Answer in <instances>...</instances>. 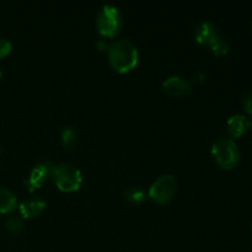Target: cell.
<instances>
[{"mask_svg":"<svg viewBox=\"0 0 252 252\" xmlns=\"http://www.w3.org/2000/svg\"><path fill=\"white\" fill-rule=\"evenodd\" d=\"M0 150H1V145H0Z\"/></svg>","mask_w":252,"mask_h":252,"instance_id":"ffe728a7","label":"cell"},{"mask_svg":"<svg viewBox=\"0 0 252 252\" xmlns=\"http://www.w3.org/2000/svg\"><path fill=\"white\" fill-rule=\"evenodd\" d=\"M208 47H211V49L213 51V53L216 54V56H224V54L228 53L229 49H230L228 41H226L220 33H218L213 39H212V42L209 43Z\"/></svg>","mask_w":252,"mask_h":252,"instance_id":"4fadbf2b","label":"cell"},{"mask_svg":"<svg viewBox=\"0 0 252 252\" xmlns=\"http://www.w3.org/2000/svg\"><path fill=\"white\" fill-rule=\"evenodd\" d=\"M76 142H78V132H76L75 128L71 127V126L64 128L63 132H62V143H63L64 147L70 149L76 144Z\"/></svg>","mask_w":252,"mask_h":252,"instance_id":"5bb4252c","label":"cell"},{"mask_svg":"<svg viewBox=\"0 0 252 252\" xmlns=\"http://www.w3.org/2000/svg\"><path fill=\"white\" fill-rule=\"evenodd\" d=\"M5 226L11 234H20L24 229V221L19 216H9L5 220Z\"/></svg>","mask_w":252,"mask_h":252,"instance_id":"9a60e30c","label":"cell"},{"mask_svg":"<svg viewBox=\"0 0 252 252\" xmlns=\"http://www.w3.org/2000/svg\"><path fill=\"white\" fill-rule=\"evenodd\" d=\"M47 203L41 199H27V201L22 202L20 204V213L25 217V218H34V217L39 216L46 208Z\"/></svg>","mask_w":252,"mask_h":252,"instance_id":"30bf717a","label":"cell"},{"mask_svg":"<svg viewBox=\"0 0 252 252\" xmlns=\"http://www.w3.org/2000/svg\"><path fill=\"white\" fill-rule=\"evenodd\" d=\"M1 75H2V74H1V70H0V79H1Z\"/></svg>","mask_w":252,"mask_h":252,"instance_id":"d6986e66","label":"cell"},{"mask_svg":"<svg viewBox=\"0 0 252 252\" xmlns=\"http://www.w3.org/2000/svg\"><path fill=\"white\" fill-rule=\"evenodd\" d=\"M51 177L57 187L64 192L78 191L83 182V175L80 170L68 162L54 165Z\"/></svg>","mask_w":252,"mask_h":252,"instance_id":"7a4b0ae2","label":"cell"},{"mask_svg":"<svg viewBox=\"0 0 252 252\" xmlns=\"http://www.w3.org/2000/svg\"><path fill=\"white\" fill-rule=\"evenodd\" d=\"M241 103L243 107L249 115L252 116V90H248L241 97Z\"/></svg>","mask_w":252,"mask_h":252,"instance_id":"2e32d148","label":"cell"},{"mask_svg":"<svg viewBox=\"0 0 252 252\" xmlns=\"http://www.w3.org/2000/svg\"><path fill=\"white\" fill-rule=\"evenodd\" d=\"M246 123H248V128L252 129V116H249V117H246Z\"/></svg>","mask_w":252,"mask_h":252,"instance_id":"ac0fdd59","label":"cell"},{"mask_svg":"<svg viewBox=\"0 0 252 252\" xmlns=\"http://www.w3.org/2000/svg\"><path fill=\"white\" fill-rule=\"evenodd\" d=\"M177 182L172 175H162L149 189V197L158 204H166L174 198Z\"/></svg>","mask_w":252,"mask_h":252,"instance_id":"5b68a950","label":"cell"},{"mask_svg":"<svg viewBox=\"0 0 252 252\" xmlns=\"http://www.w3.org/2000/svg\"><path fill=\"white\" fill-rule=\"evenodd\" d=\"M248 129L246 117L244 115H234L226 122V132L231 138H239Z\"/></svg>","mask_w":252,"mask_h":252,"instance_id":"9c48e42d","label":"cell"},{"mask_svg":"<svg viewBox=\"0 0 252 252\" xmlns=\"http://www.w3.org/2000/svg\"><path fill=\"white\" fill-rule=\"evenodd\" d=\"M218 33V30H217V27L213 24H211V22H202V24H199L196 27L194 37H196V41L198 43L204 44V46H209L212 39Z\"/></svg>","mask_w":252,"mask_h":252,"instance_id":"ba28073f","label":"cell"},{"mask_svg":"<svg viewBox=\"0 0 252 252\" xmlns=\"http://www.w3.org/2000/svg\"><path fill=\"white\" fill-rule=\"evenodd\" d=\"M212 155L220 167L234 169L240 161V149L230 138H220L212 145Z\"/></svg>","mask_w":252,"mask_h":252,"instance_id":"3957f363","label":"cell"},{"mask_svg":"<svg viewBox=\"0 0 252 252\" xmlns=\"http://www.w3.org/2000/svg\"><path fill=\"white\" fill-rule=\"evenodd\" d=\"M123 196L132 204H142L144 203L145 198H147L144 189H140L139 186H130L126 189L123 192Z\"/></svg>","mask_w":252,"mask_h":252,"instance_id":"7c38bea8","label":"cell"},{"mask_svg":"<svg viewBox=\"0 0 252 252\" xmlns=\"http://www.w3.org/2000/svg\"><path fill=\"white\" fill-rule=\"evenodd\" d=\"M107 51L111 66L118 73H128L137 66L139 61L137 47L129 39H116Z\"/></svg>","mask_w":252,"mask_h":252,"instance_id":"6da1fadb","label":"cell"},{"mask_svg":"<svg viewBox=\"0 0 252 252\" xmlns=\"http://www.w3.org/2000/svg\"><path fill=\"white\" fill-rule=\"evenodd\" d=\"M251 229H252V226H251Z\"/></svg>","mask_w":252,"mask_h":252,"instance_id":"44dd1931","label":"cell"},{"mask_svg":"<svg viewBox=\"0 0 252 252\" xmlns=\"http://www.w3.org/2000/svg\"><path fill=\"white\" fill-rule=\"evenodd\" d=\"M162 89L167 95L174 97H184L191 93L192 85L189 80L181 76H170L162 83Z\"/></svg>","mask_w":252,"mask_h":252,"instance_id":"52a82bcc","label":"cell"},{"mask_svg":"<svg viewBox=\"0 0 252 252\" xmlns=\"http://www.w3.org/2000/svg\"><path fill=\"white\" fill-rule=\"evenodd\" d=\"M12 44L9 39L4 38V37H0V58H4L7 54L11 52Z\"/></svg>","mask_w":252,"mask_h":252,"instance_id":"e0dca14e","label":"cell"},{"mask_svg":"<svg viewBox=\"0 0 252 252\" xmlns=\"http://www.w3.org/2000/svg\"><path fill=\"white\" fill-rule=\"evenodd\" d=\"M122 15L113 5H105L101 7L96 17V27L100 34L113 38L122 29Z\"/></svg>","mask_w":252,"mask_h":252,"instance_id":"277c9868","label":"cell"},{"mask_svg":"<svg viewBox=\"0 0 252 252\" xmlns=\"http://www.w3.org/2000/svg\"><path fill=\"white\" fill-rule=\"evenodd\" d=\"M17 206V199L15 194L7 187L0 186V213H11Z\"/></svg>","mask_w":252,"mask_h":252,"instance_id":"8fae6325","label":"cell"},{"mask_svg":"<svg viewBox=\"0 0 252 252\" xmlns=\"http://www.w3.org/2000/svg\"><path fill=\"white\" fill-rule=\"evenodd\" d=\"M53 167L54 165L52 164L51 161H42L34 165V166L32 167L27 180L25 181L27 189L31 192L37 189H41V187L46 184L47 180L52 176Z\"/></svg>","mask_w":252,"mask_h":252,"instance_id":"8992f818","label":"cell"}]
</instances>
